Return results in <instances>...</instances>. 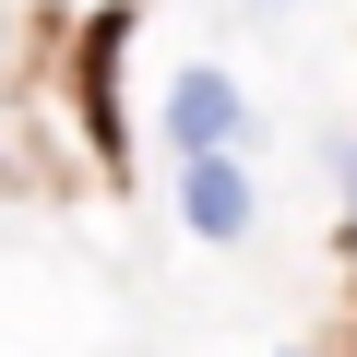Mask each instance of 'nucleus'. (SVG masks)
<instances>
[{
  "instance_id": "obj_2",
  "label": "nucleus",
  "mask_w": 357,
  "mask_h": 357,
  "mask_svg": "<svg viewBox=\"0 0 357 357\" xmlns=\"http://www.w3.org/2000/svg\"><path fill=\"white\" fill-rule=\"evenodd\" d=\"M119 48H131V13H96V24H84V60H72V84H84V131H96V155H119Z\"/></svg>"
},
{
  "instance_id": "obj_4",
  "label": "nucleus",
  "mask_w": 357,
  "mask_h": 357,
  "mask_svg": "<svg viewBox=\"0 0 357 357\" xmlns=\"http://www.w3.org/2000/svg\"><path fill=\"white\" fill-rule=\"evenodd\" d=\"M345 203H357V143H345Z\"/></svg>"
},
{
  "instance_id": "obj_1",
  "label": "nucleus",
  "mask_w": 357,
  "mask_h": 357,
  "mask_svg": "<svg viewBox=\"0 0 357 357\" xmlns=\"http://www.w3.org/2000/svg\"><path fill=\"white\" fill-rule=\"evenodd\" d=\"M238 119H250V107H238V84H227V72H203V60L167 84V131H178V155H191V167H203V155H227V131H238Z\"/></svg>"
},
{
  "instance_id": "obj_3",
  "label": "nucleus",
  "mask_w": 357,
  "mask_h": 357,
  "mask_svg": "<svg viewBox=\"0 0 357 357\" xmlns=\"http://www.w3.org/2000/svg\"><path fill=\"white\" fill-rule=\"evenodd\" d=\"M178 215H191L203 238H238V227H250V178H238L227 155H203L191 178H178Z\"/></svg>"
}]
</instances>
